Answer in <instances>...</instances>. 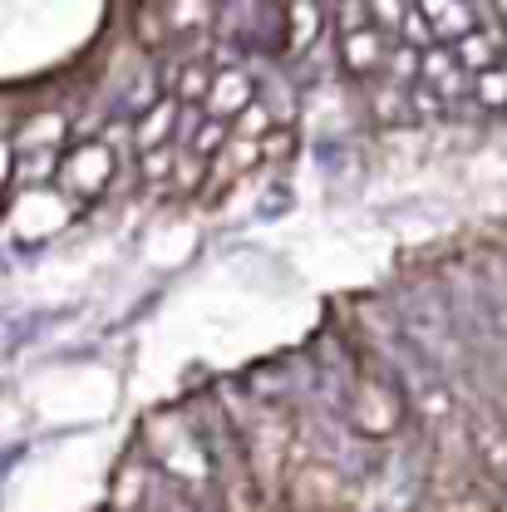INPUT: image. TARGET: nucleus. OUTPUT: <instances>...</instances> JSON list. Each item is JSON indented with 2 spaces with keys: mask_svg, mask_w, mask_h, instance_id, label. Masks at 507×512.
I'll use <instances>...</instances> for the list:
<instances>
[{
  "mask_svg": "<svg viewBox=\"0 0 507 512\" xmlns=\"http://www.w3.org/2000/svg\"><path fill=\"white\" fill-rule=\"evenodd\" d=\"M468 99H473V109L503 114V104H507V64L488 69V74H473V79H468Z\"/></svg>",
  "mask_w": 507,
  "mask_h": 512,
  "instance_id": "nucleus-12",
  "label": "nucleus"
},
{
  "mask_svg": "<svg viewBox=\"0 0 507 512\" xmlns=\"http://www.w3.org/2000/svg\"><path fill=\"white\" fill-rule=\"evenodd\" d=\"M503 114H507V104H503Z\"/></svg>",
  "mask_w": 507,
  "mask_h": 512,
  "instance_id": "nucleus-19",
  "label": "nucleus"
},
{
  "mask_svg": "<svg viewBox=\"0 0 507 512\" xmlns=\"http://www.w3.org/2000/svg\"><path fill=\"white\" fill-rule=\"evenodd\" d=\"M133 35H138L143 55H173V40H168V25H163L158 5H143V10L133 15Z\"/></svg>",
  "mask_w": 507,
  "mask_h": 512,
  "instance_id": "nucleus-13",
  "label": "nucleus"
},
{
  "mask_svg": "<svg viewBox=\"0 0 507 512\" xmlns=\"http://www.w3.org/2000/svg\"><path fill=\"white\" fill-rule=\"evenodd\" d=\"M389 45H394V40H384V35H375V30H360V35L335 40V60H340V69H345L350 79L370 84V79H380Z\"/></svg>",
  "mask_w": 507,
  "mask_h": 512,
  "instance_id": "nucleus-7",
  "label": "nucleus"
},
{
  "mask_svg": "<svg viewBox=\"0 0 507 512\" xmlns=\"http://www.w3.org/2000/svg\"><path fill=\"white\" fill-rule=\"evenodd\" d=\"M394 45H404V50H414V55H429V50H434V30H429V20L419 15V5L404 10V20H399V30H394Z\"/></svg>",
  "mask_w": 507,
  "mask_h": 512,
  "instance_id": "nucleus-15",
  "label": "nucleus"
},
{
  "mask_svg": "<svg viewBox=\"0 0 507 512\" xmlns=\"http://www.w3.org/2000/svg\"><path fill=\"white\" fill-rule=\"evenodd\" d=\"M345 419H350L360 434L380 439V434H394V429H399V419H404V399L380 380H360V389L350 394Z\"/></svg>",
  "mask_w": 507,
  "mask_h": 512,
  "instance_id": "nucleus-2",
  "label": "nucleus"
},
{
  "mask_svg": "<svg viewBox=\"0 0 507 512\" xmlns=\"http://www.w3.org/2000/svg\"><path fill=\"white\" fill-rule=\"evenodd\" d=\"M114 168H119V153L104 148V138H79V143L64 148L60 163H55V188H60L69 202H84V207H89L94 197L109 192Z\"/></svg>",
  "mask_w": 507,
  "mask_h": 512,
  "instance_id": "nucleus-1",
  "label": "nucleus"
},
{
  "mask_svg": "<svg viewBox=\"0 0 507 512\" xmlns=\"http://www.w3.org/2000/svg\"><path fill=\"white\" fill-rule=\"evenodd\" d=\"M173 124H178V104L158 94V99H153V104H148V109H143V114L128 124V128H133V148H138V153L168 148V143H173Z\"/></svg>",
  "mask_w": 507,
  "mask_h": 512,
  "instance_id": "nucleus-9",
  "label": "nucleus"
},
{
  "mask_svg": "<svg viewBox=\"0 0 507 512\" xmlns=\"http://www.w3.org/2000/svg\"><path fill=\"white\" fill-rule=\"evenodd\" d=\"M291 512H345L350 493H345V478L330 468V463H306L296 478H291Z\"/></svg>",
  "mask_w": 507,
  "mask_h": 512,
  "instance_id": "nucleus-4",
  "label": "nucleus"
},
{
  "mask_svg": "<svg viewBox=\"0 0 507 512\" xmlns=\"http://www.w3.org/2000/svg\"><path fill=\"white\" fill-rule=\"evenodd\" d=\"M325 30V5H281V60H306Z\"/></svg>",
  "mask_w": 507,
  "mask_h": 512,
  "instance_id": "nucleus-6",
  "label": "nucleus"
},
{
  "mask_svg": "<svg viewBox=\"0 0 507 512\" xmlns=\"http://www.w3.org/2000/svg\"><path fill=\"white\" fill-rule=\"evenodd\" d=\"M202 178H207V163L178 148V158H173V178H168V192H173V197H197V192H202Z\"/></svg>",
  "mask_w": 507,
  "mask_h": 512,
  "instance_id": "nucleus-16",
  "label": "nucleus"
},
{
  "mask_svg": "<svg viewBox=\"0 0 507 512\" xmlns=\"http://www.w3.org/2000/svg\"><path fill=\"white\" fill-rule=\"evenodd\" d=\"M252 99H256V74L247 64H237V69H212V84H207V94H202L197 109L212 124H232Z\"/></svg>",
  "mask_w": 507,
  "mask_h": 512,
  "instance_id": "nucleus-3",
  "label": "nucleus"
},
{
  "mask_svg": "<svg viewBox=\"0 0 507 512\" xmlns=\"http://www.w3.org/2000/svg\"><path fill=\"white\" fill-rule=\"evenodd\" d=\"M488 15L498 20V30H507V0H498V5H488Z\"/></svg>",
  "mask_w": 507,
  "mask_h": 512,
  "instance_id": "nucleus-18",
  "label": "nucleus"
},
{
  "mask_svg": "<svg viewBox=\"0 0 507 512\" xmlns=\"http://www.w3.org/2000/svg\"><path fill=\"white\" fill-rule=\"evenodd\" d=\"M370 114L389 128L414 124V119H409V89H394V84H384V79H370Z\"/></svg>",
  "mask_w": 507,
  "mask_h": 512,
  "instance_id": "nucleus-11",
  "label": "nucleus"
},
{
  "mask_svg": "<svg viewBox=\"0 0 507 512\" xmlns=\"http://www.w3.org/2000/svg\"><path fill=\"white\" fill-rule=\"evenodd\" d=\"M296 148H301V128L296 124H276L261 143H256V158H261V168H281Z\"/></svg>",
  "mask_w": 507,
  "mask_h": 512,
  "instance_id": "nucleus-14",
  "label": "nucleus"
},
{
  "mask_svg": "<svg viewBox=\"0 0 507 512\" xmlns=\"http://www.w3.org/2000/svg\"><path fill=\"white\" fill-rule=\"evenodd\" d=\"M468 448L478 453V463H483V473L488 478H507V434L503 429H493V419H473V429H468Z\"/></svg>",
  "mask_w": 507,
  "mask_h": 512,
  "instance_id": "nucleus-10",
  "label": "nucleus"
},
{
  "mask_svg": "<svg viewBox=\"0 0 507 512\" xmlns=\"http://www.w3.org/2000/svg\"><path fill=\"white\" fill-rule=\"evenodd\" d=\"M419 15L429 20V30H434V45H444L453 50L463 35H473L478 30V5H468V0H419Z\"/></svg>",
  "mask_w": 507,
  "mask_h": 512,
  "instance_id": "nucleus-8",
  "label": "nucleus"
},
{
  "mask_svg": "<svg viewBox=\"0 0 507 512\" xmlns=\"http://www.w3.org/2000/svg\"><path fill=\"white\" fill-rule=\"evenodd\" d=\"M173 158H178L173 143H168V148H153V153H138V178H143L148 188H168V178H173Z\"/></svg>",
  "mask_w": 507,
  "mask_h": 512,
  "instance_id": "nucleus-17",
  "label": "nucleus"
},
{
  "mask_svg": "<svg viewBox=\"0 0 507 512\" xmlns=\"http://www.w3.org/2000/svg\"><path fill=\"white\" fill-rule=\"evenodd\" d=\"M69 138H74V124H69L64 109H35V114L20 119L15 138H10V153H64Z\"/></svg>",
  "mask_w": 507,
  "mask_h": 512,
  "instance_id": "nucleus-5",
  "label": "nucleus"
}]
</instances>
